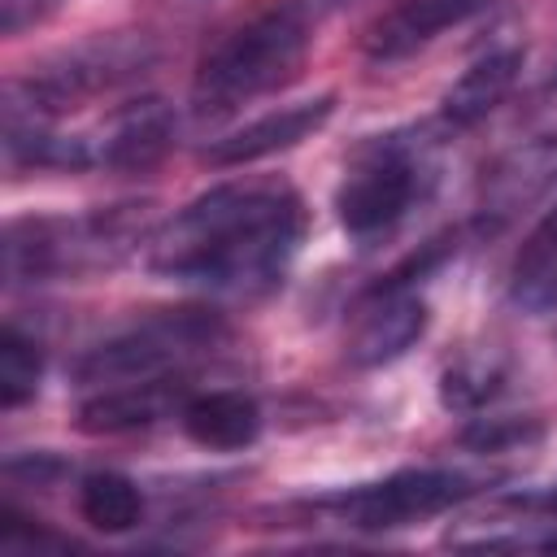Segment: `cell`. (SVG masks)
I'll return each mask as SVG.
<instances>
[{
    "instance_id": "obj_11",
    "label": "cell",
    "mask_w": 557,
    "mask_h": 557,
    "mask_svg": "<svg viewBox=\"0 0 557 557\" xmlns=\"http://www.w3.org/2000/svg\"><path fill=\"white\" fill-rule=\"evenodd\" d=\"M335 113V96L322 91L313 100H296V104H283V109H270L218 139H209L200 148V161L213 165V170H239V165H257L265 157H278L305 139H313Z\"/></svg>"
},
{
    "instance_id": "obj_19",
    "label": "cell",
    "mask_w": 557,
    "mask_h": 557,
    "mask_svg": "<svg viewBox=\"0 0 557 557\" xmlns=\"http://www.w3.org/2000/svg\"><path fill=\"white\" fill-rule=\"evenodd\" d=\"M39 379H44V344L26 335L17 322H9L0 335V409L13 413L30 405L39 396Z\"/></svg>"
},
{
    "instance_id": "obj_2",
    "label": "cell",
    "mask_w": 557,
    "mask_h": 557,
    "mask_svg": "<svg viewBox=\"0 0 557 557\" xmlns=\"http://www.w3.org/2000/svg\"><path fill=\"white\" fill-rule=\"evenodd\" d=\"M335 0H265L226 26L191 74V117L222 122L252 100L292 87Z\"/></svg>"
},
{
    "instance_id": "obj_4",
    "label": "cell",
    "mask_w": 557,
    "mask_h": 557,
    "mask_svg": "<svg viewBox=\"0 0 557 557\" xmlns=\"http://www.w3.org/2000/svg\"><path fill=\"white\" fill-rule=\"evenodd\" d=\"M148 205H100L87 213H26L4 222V283H74L117 270L135 248L148 244Z\"/></svg>"
},
{
    "instance_id": "obj_13",
    "label": "cell",
    "mask_w": 557,
    "mask_h": 557,
    "mask_svg": "<svg viewBox=\"0 0 557 557\" xmlns=\"http://www.w3.org/2000/svg\"><path fill=\"white\" fill-rule=\"evenodd\" d=\"M191 396L187 374L174 379H144V383H113V387H91L78 409L74 426L87 435H122V431H144L161 418H178L183 400Z\"/></svg>"
},
{
    "instance_id": "obj_1",
    "label": "cell",
    "mask_w": 557,
    "mask_h": 557,
    "mask_svg": "<svg viewBox=\"0 0 557 557\" xmlns=\"http://www.w3.org/2000/svg\"><path fill=\"white\" fill-rule=\"evenodd\" d=\"M305 231L309 209L287 178H231L157 222L144 265L165 283L261 300L287 278Z\"/></svg>"
},
{
    "instance_id": "obj_7",
    "label": "cell",
    "mask_w": 557,
    "mask_h": 557,
    "mask_svg": "<svg viewBox=\"0 0 557 557\" xmlns=\"http://www.w3.org/2000/svg\"><path fill=\"white\" fill-rule=\"evenodd\" d=\"M479 492H483V474H470L461 466H405L370 483L309 496L305 509L348 531H400L440 518Z\"/></svg>"
},
{
    "instance_id": "obj_22",
    "label": "cell",
    "mask_w": 557,
    "mask_h": 557,
    "mask_svg": "<svg viewBox=\"0 0 557 557\" xmlns=\"http://www.w3.org/2000/svg\"><path fill=\"white\" fill-rule=\"evenodd\" d=\"M553 500H557V487H553Z\"/></svg>"
},
{
    "instance_id": "obj_21",
    "label": "cell",
    "mask_w": 557,
    "mask_h": 557,
    "mask_svg": "<svg viewBox=\"0 0 557 557\" xmlns=\"http://www.w3.org/2000/svg\"><path fill=\"white\" fill-rule=\"evenodd\" d=\"M548 87L557 91V61H553V74H548Z\"/></svg>"
},
{
    "instance_id": "obj_16",
    "label": "cell",
    "mask_w": 557,
    "mask_h": 557,
    "mask_svg": "<svg viewBox=\"0 0 557 557\" xmlns=\"http://www.w3.org/2000/svg\"><path fill=\"white\" fill-rule=\"evenodd\" d=\"M509 300L522 313L557 309V205L522 239V248L509 265Z\"/></svg>"
},
{
    "instance_id": "obj_5",
    "label": "cell",
    "mask_w": 557,
    "mask_h": 557,
    "mask_svg": "<svg viewBox=\"0 0 557 557\" xmlns=\"http://www.w3.org/2000/svg\"><path fill=\"white\" fill-rule=\"evenodd\" d=\"M157 61V44L144 30H109L78 39L26 74L4 83V122H61L70 109L135 83Z\"/></svg>"
},
{
    "instance_id": "obj_15",
    "label": "cell",
    "mask_w": 557,
    "mask_h": 557,
    "mask_svg": "<svg viewBox=\"0 0 557 557\" xmlns=\"http://www.w3.org/2000/svg\"><path fill=\"white\" fill-rule=\"evenodd\" d=\"M261 405L257 396L239 387H213V392H191L178 409V426L196 448L209 453H239L252 448L261 435Z\"/></svg>"
},
{
    "instance_id": "obj_3",
    "label": "cell",
    "mask_w": 557,
    "mask_h": 557,
    "mask_svg": "<svg viewBox=\"0 0 557 557\" xmlns=\"http://www.w3.org/2000/svg\"><path fill=\"white\" fill-rule=\"evenodd\" d=\"M453 135L426 117L413 126H392L383 135H366L335 187V222L348 239L374 244L392 235L440 183V148Z\"/></svg>"
},
{
    "instance_id": "obj_17",
    "label": "cell",
    "mask_w": 557,
    "mask_h": 557,
    "mask_svg": "<svg viewBox=\"0 0 557 557\" xmlns=\"http://www.w3.org/2000/svg\"><path fill=\"white\" fill-rule=\"evenodd\" d=\"M509 366L500 348H466L440 374V405L448 413H483L505 392Z\"/></svg>"
},
{
    "instance_id": "obj_10",
    "label": "cell",
    "mask_w": 557,
    "mask_h": 557,
    "mask_svg": "<svg viewBox=\"0 0 557 557\" xmlns=\"http://www.w3.org/2000/svg\"><path fill=\"white\" fill-rule=\"evenodd\" d=\"M178 135V117L161 96H139L117 104L109 117L87 126L91 144V170H113V174H144L152 170Z\"/></svg>"
},
{
    "instance_id": "obj_9",
    "label": "cell",
    "mask_w": 557,
    "mask_h": 557,
    "mask_svg": "<svg viewBox=\"0 0 557 557\" xmlns=\"http://www.w3.org/2000/svg\"><path fill=\"white\" fill-rule=\"evenodd\" d=\"M431 326V305L413 283H370L352 309V326L344 339V357L357 370H383L400 361Z\"/></svg>"
},
{
    "instance_id": "obj_6",
    "label": "cell",
    "mask_w": 557,
    "mask_h": 557,
    "mask_svg": "<svg viewBox=\"0 0 557 557\" xmlns=\"http://www.w3.org/2000/svg\"><path fill=\"white\" fill-rule=\"evenodd\" d=\"M226 339H231V326L218 309H157L104 335L100 344H91L74 361V383L91 392L113 383L191 374V366L218 352Z\"/></svg>"
},
{
    "instance_id": "obj_12",
    "label": "cell",
    "mask_w": 557,
    "mask_h": 557,
    "mask_svg": "<svg viewBox=\"0 0 557 557\" xmlns=\"http://www.w3.org/2000/svg\"><path fill=\"white\" fill-rule=\"evenodd\" d=\"M522 65H527V48H522V44H513V39L492 44L487 52H479V57L461 70V78L448 83V91L440 96L435 122H440L448 135L474 131L479 122H487V117L509 100V91H513L518 78H522Z\"/></svg>"
},
{
    "instance_id": "obj_8",
    "label": "cell",
    "mask_w": 557,
    "mask_h": 557,
    "mask_svg": "<svg viewBox=\"0 0 557 557\" xmlns=\"http://www.w3.org/2000/svg\"><path fill=\"white\" fill-rule=\"evenodd\" d=\"M553 187H557V122L513 139L483 165V178L474 191V218H470L474 235L492 239L509 231L522 213L548 200Z\"/></svg>"
},
{
    "instance_id": "obj_18",
    "label": "cell",
    "mask_w": 557,
    "mask_h": 557,
    "mask_svg": "<svg viewBox=\"0 0 557 557\" xmlns=\"http://www.w3.org/2000/svg\"><path fill=\"white\" fill-rule=\"evenodd\" d=\"M78 518L91 531L104 535H126L144 522V492L131 474L117 470H91L78 483Z\"/></svg>"
},
{
    "instance_id": "obj_14",
    "label": "cell",
    "mask_w": 557,
    "mask_h": 557,
    "mask_svg": "<svg viewBox=\"0 0 557 557\" xmlns=\"http://www.w3.org/2000/svg\"><path fill=\"white\" fill-rule=\"evenodd\" d=\"M492 0H396L387 13L374 17L366 30V57L370 61H405L418 48L435 44L444 30L466 26L474 13H483Z\"/></svg>"
},
{
    "instance_id": "obj_20",
    "label": "cell",
    "mask_w": 557,
    "mask_h": 557,
    "mask_svg": "<svg viewBox=\"0 0 557 557\" xmlns=\"http://www.w3.org/2000/svg\"><path fill=\"white\" fill-rule=\"evenodd\" d=\"M61 9V0H0V35L17 39L22 30L48 22Z\"/></svg>"
}]
</instances>
